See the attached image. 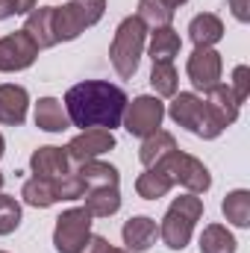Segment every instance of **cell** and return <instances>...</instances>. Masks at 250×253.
Wrapping results in <instances>:
<instances>
[{
  "label": "cell",
  "mask_w": 250,
  "mask_h": 253,
  "mask_svg": "<svg viewBox=\"0 0 250 253\" xmlns=\"http://www.w3.org/2000/svg\"><path fill=\"white\" fill-rule=\"evenodd\" d=\"M174 189V183H171V177L162 171V168H147L144 174H138V180H135V191H138V197H144V200H159V197H165L168 191Z\"/></svg>",
  "instance_id": "24"
},
{
  "label": "cell",
  "mask_w": 250,
  "mask_h": 253,
  "mask_svg": "<svg viewBox=\"0 0 250 253\" xmlns=\"http://www.w3.org/2000/svg\"><path fill=\"white\" fill-rule=\"evenodd\" d=\"M56 197H59V200H77V197H85V183L71 171V174H65L62 180H56Z\"/></svg>",
  "instance_id": "30"
},
{
  "label": "cell",
  "mask_w": 250,
  "mask_h": 253,
  "mask_svg": "<svg viewBox=\"0 0 250 253\" xmlns=\"http://www.w3.org/2000/svg\"><path fill=\"white\" fill-rule=\"evenodd\" d=\"M188 36L194 42V47H212L224 39V24L218 15L212 12H203V15H194L191 24H188Z\"/></svg>",
  "instance_id": "17"
},
{
  "label": "cell",
  "mask_w": 250,
  "mask_h": 253,
  "mask_svg": "<svg viewBox=\"0 0 250 253\" xmlns=\"http://www.w3.org/2000/svg\"><path fill=\"white\" fill-rule=\"evenodd\" d=\"M74 174L85 183V191L88 189H103V186H118V180H121L115 165H106V162H97V159L83 162Z\"/></svg>",
  "instance_id": "22"
},
{
  "label": "cell",
  "mask_w": 250,
  "mask_h": 253,
  "mask_svg": "<svg viewBox=\"0 0 250 253\" xmlns=\"http://www.w3.org/2000/svg\"><path fill=\"white\" fill-rule=\"evenodd\" d=\"M112 147H115V135H112L109 129H83L77 138L68 141L65 153H68L71 162L83 165V162H88V159H97V156L109 153Z\"/></svg>",
  "instance_id": "11"
},
{
  "label": "cell",
  "mask_w": 250,
  "mask_h": 253,
  "mask_svg": "<svg viewBox=\"0 0 250 253\" xmlns=\"http://www.w3.org/2000/svg\"><path fill=\"white\" fill-rule=\"evenodd\" d=\"M221 212H224V218H227L233 227L248 230L250 227V191L248 189L230 191V194L224 197V203H221Z\"/></svg>",
  "instance_id": "23"
},
{
  "label": "cell",
  "mask_w": 250,
  "mask_h": 253,
  "mask_svg": "<svg viewBox=\"0 0 250 253\" xmlns=\"http://www.w3.org/2000/svg\"><path fill=\"white\" fill-rule=\"evenodd\" d=\"M177 85H180V77H177L174 62H153L150 88L156 91V97H174L177 94Z\"/></svg>",
  "instance_id": "27"
},
{
  "label": "cell",
  "mask_w": 250,
  "mask_h": 253,
  "mask_svg": "<svg viewBox=\"0 0 250 253\" xmlns=\"http://www.w3.org/2000/svg\"><path fill=\"white\" fill-rule=\"evenodd\" d=\"M39 56V47L33 44V39L18 30V33H9L0 39V71H24L36 62Z\"/></svg>",
  "instance_id": "10"
},
{
  "label": "cell",
  "mask_w": 250,
  "mask_h": 253,
  "mask_svg": "<svg viewBox=\"0 0 250 253\" xmlns=\"http://www.w3.org/2000/svg\"><path fill=\"white\" fill-rule=\"evenodd\" d=\"M36 126L44 129V132H62V129L71 126L68 112L56 97H42L36 103Z\"/></svg>",
  "instance_id": "20"
},
{
  "label": "cell",
  "mask_w": 250,
  "mask_h": 253,
  "mask_svg": "<svg viewBox=\"0 0 250 253\" xmlns=\"http://www.w3.org/2000/svg\"><path fill=\"white\" fill-rule=\"evenodd\" d=\"M162 3H165V6H168L171 12H174V9H180V6H186L188 0H162Z\"/></svg>",
  "instance_id": "36"
},
{
  "label": "cell",
  "mask_w": 250,
  "mask_h": 253,
  "mask_svg": "<svg viewBox=\"0 0 250 253\" xmlns=\"http://www.w3.org/2000/svg\"><path fill=\"white\" fill-rule=\"evenodd\" d=\"M162 118H165L162 100H159V97H150V94H141V97H135L132 103H126L121 124L126 126L129 135L147 138L150 132H156V129L162 126Z\"/></svg>",
  "instance_id": "8"
},
{
  "label": "cell",
  "mask_w": 250,
  "mask_h": 253,
  "mask_svg": "<svg viewBox=\"0 0 250 253\" xmlns=\"http://www.w3.org/2000/svg\"><path fill=\"white\" fill-rule=\"evenodd\" d=\"M230 91H233V97H236L239 106L248 100V94H250V68L248 65H239V68L233 71V85H230Z\"/></svg>",
  "instance_id": "31"
},
{
  "label": "cell",
  "mask_w": 250,
  "mask_h": 253,
  "mask_svg": "<svg viewBox=\"0 0 250 253\" xmlns=\"http://www.w3.org/2000/svg\"><path fill=\"white\" fill-rule=\"evenodd\" d=\"M27 106H30V94L24 85H0V124L6 126H21L27 121Z\"/></svg>",
  "instance_id": "13"
},
{
  "label": "cell",
  "mask_w": 250,
  "mask_h": 253,
  "mask_svg": "<svg viewBox=\"0 0 250 253\" xmlns=\"http://www.w3.org/2000/svg\"><path fill=\"white\" fill-rule=\"evenodd\" d=\"M12 15H18V3L15 0H0V21L12 18Z\"/></svg>",
  "instance_id": "34"
},
{
  "label": "cell",
  "mask_w": 250,
  "mask_h": 253,
  "mask_svg": "<svg viewBox=\"0 0 250 253\" xmlns=\"http://www.w3.org/2000/svg\"><path fill=\"white\" fill-rule=\"evenodd\" d=\"M124 88L106 83V80H83L68 88L65 94V112L71 126L80 129H115L126 109Z\"/></svg>",
  "instance_id": "1"
},
{
  "label": "cell",
  "mask_w": 250,
  "mask_h": 253,
  "mask_svg": "<svg viewBox=\"0 0 250 253\" xmlns=\"http://www.w3.org/2000/svg\"><path fill=\"white\" fill-rule=\"evenodd\" d=\"M24 33L33 39V44L39 50H47L56 44V36H53V6H39L27 15L24 21Z\"/></svg>",
  "instance_id": "15"
},
{
  "label": "cell",
  "mask_w": 250,
  "mask_h": 253,
  "mask_svg": "<svg viewBox=\"0 0 250 253\" xmlns=\"http://www.w3.org/2000/svg\"><path fill=\"white\" fill-rule=\"evenodd\" d=\"M168 115L177 121L180 126H186L188 132H200V124H203V100L191 91H180L174 94V103L168 109Z\"/></svg>",
  "instance_id": "16"
},
{
  "label": "cell",
  "mask_w": 250,
  "mask_h": 253,
  "mask_svg": "<svg viewBox=\"0 0 250 253\" xmlns=\"http://www.w3.org/2000/svg\"><path fill=\"white\" fill-rule=\"evenodd\" d=\"M121 236H124V245H126V251L129 253H144V251H150V245L156 242L159 227H156L153 218H147V215H135V218H129V221L124 224Z\"/></svg>",
  "instance_id": "14"
},
{
  "label": "cell",
  "mask_w": 250,
  "mask_h": 253,
  "mask_svg": "<svg viewBox=\"0 0 250 253\" xmlns=\"http://www.w3.org/2000/svg\"><path fill=\"white\" fill-rule=\"evenodd\" d=\"M200 215H203V200L197 194L177 197L168 206V212H165V218L159 224V239L171 251H183L191 242V233H194V224L200 221Z\"/></svg>",
  "instance_id": "2"
},
{
  "label": "cell",
  "mask_w": 250,
  "mask_h": 253,
  "mask_svg": "<svg viewBox=\"0 0 250 253\" xmlns=\"http://www.w3.org/2000/svg\"><path fill=\"white\" fill-rule=\"evenodd\" d=\"M21 197H24V203L36 206V209H47V206H53V203L59 200V197H56V183H50V180H39V177H33V180L24 183Z\"/></svg>",
  "instance_id": "25"
},
{
  "label": "cell",
  "mask_w": 250,
  "mask_h": 253,
  "mask_svg": "<svg viewBox=\"0 0 250 253\" xmlns=\"http://www.w3.org/2000/svg\"><path fill=\"white\" fill-rule=\"evenodd\" d=\"M183 42H180V33L174 27H156L150 33V59L153 62H174V56L180 53Z\"/></svg>",
  "instance_id": "19"
},
{
  "label": "cell",
  "mask_w": 250,
  "mask_h": 253,
  "mask_svg": "<svg viewBox=\"0 0 250 253\" xmlns=\"http://www.w3.org/2000/svg\"><path fill=\"white\" fill-rule=\"evenodd\" d=\"M239 118V103L230 91V85H215L206 100H203V124H200V138H218L230 124Z\"/></svg>",
  "instance_id": "6"
},
{
  "label": "cell",
  "mask_w": 250,
  "mask_h": 253,
  "mask_svg": "<svg viewBox=\"0 0 250 253\" xmlns=\"http://www.w3.org/2000/svg\"><path fill=\"white\" fill-rule=\"evenodd\" d=\"M230 9H233V15H236L242 24L250 21V0H230Z\"/></svg>",
  "instance_id": "33"
},
{
  "label": "cell",
  "mask_w": 250,
  "mask_h": 253,
  "mask_svg": "<svg viewBox=\"0 0 250 253\" xmlns=\"http://www.w3.org/2000/svg\"><path fill=\"white\" fill-rule=\"evenodd\" d=\"M18 3V15H30L36 9V0H15Z\"/></svg>",
  "instance_id": "35"
},
{
  "label": "cell",
  "mask_w": 250,
  "mask_h": 253,
  "mask_svg": "<svg viewBox=\"0 0 250 253\" xmlns=\"http://www.w3.org/2000/svg\"><path fill=\"white\" fill-rule=\"evenodd\" d=\"M85 209L91 218H112L121 209V191L118 186H103V189L85 191Z\"/></svg>",
  "instance_id": "18"
},
{
  "label": "cell",
  "mask_w": 250,
  "mask_h": 253,
  "mask_svg": "<svg viewBox=\"0 0 250 253\" xmlns=\"http://www.w3.org/2000/svg\"><path fill=\"white\" fill-rule=\"evenodd\" d=\"M135 18L144 24V27H171V21H174V12L162 3V0H138V12H135Z\"/></svg>",
  "instance_id": "28"
},
{
  "label": "cell",
  "mask_w": 250,
  "mask_h": 253,
  "mask_svg": "<svg viewBox=\"0 0 250 253\" xmlns=\"http://www.w3.org/2000/svg\"><path fill=\"white\" fill-rule=\"evenodd\" d=\"M0 189H3V174H0Z\"/></svg>",
  "instance_id": "39"
},
{
  "label": "cell",
  "mask_w": 250,
  "mask_h": 253,
  "mask_svg": "<svg viewBox=\"0 0 250 253\" xmlns=\"http://www.w3.org/2000/svg\"><path fill=\"white\" fill-rule=\"evenodd\" d=\"M0 253H6V251H0Z\"/></svg>",
  "instance_id": "40"
},
{
  "label": "cell",
  "mask_w": 250,
  "mask_h": 253,
  "mask_svg": "<svg viewBox=\"0 0 250 253\" xmlns=\"http://www.w3.org/2000/svg\"><path fill=\"white\" fill-rule=\"evenodd\" d=\"M21 224V203L9 194H0V236L15 233Z\"/></svg>",
  "instance_id": "29"
},
{
  "label": "cell",
  "mask_w": 250,
  "mask_h": 253,
  "mask_svg": "<svg viewBox=\"0 0 250 253\" xmlns=\"http://www.w3.org/2000/svg\"><path fill=\"white\" fill-rule=\"evenodd\" d=\"M6 153V141H3V135H0V156Z\"/></svg>",
  "instance_id": "37"
},
{
  "label": "cell",
  "mask_w": 250,
  "mask_h": 253,
  "mask_svg": "<svg viewBox=\"0 0 250 253\" xmlns=\"http://www.w3.org/2000/svg\"><path fill=\"white\" fill-rule=\"evenodd\" d=\"M156 168H162V171L171 177L174 186L180 183L183 189H188V194H203V191L212 186L209 168H206L197 156L183 153V150H171L162 162H156Z\"/></svg>",
  "instance_id": "5"
},
{
  "label": "cell",
  "mask_w": 250,
  "mask_h": 253,
  "mask_svg": "<svg viewBox=\"0 0 250 253\" xmlns=\"http://www.w3.org/2000/svg\"><path fill=\"white\" fill-rule=\"evenodd\" d=\"M109 253H129V251H121V248H109Z\"/></svg>",
  "instance_id": "38"
},
{
  "label": "cell",
  "mask_w": 250,
  "mask_h": 253,
  "mask_svg": "<svg viewBox=\"0 0 250 253\" xmlns=\"http://www.w3.org/2000/svg\"><path fill=\"white\" fill-rule=\"evenodd\" d=\"M109 248H112V245H109L103 236H88V242L83 245L80 253H109Z\"/></svg>",
  "instance_id": "32"
},
{
  "label": "cell",
  "mask_w": 250,
  "mask_h": 253,
  "mask_svg": "<svg viewBox=\"0 0 250 253\" xmlns=\"http://www.w3.org/2000/svg\"><path fill=\"white\" fill-rule=\"evenodd\" d=\"M171 150H177V138H174L171 132H165V129H156V132H150V135L144 138V144H141V150H138V159H141L144 168H153V165L162 162Z\"/></svg>",
  "instance_id": "21"
},
{
  "label": "cell",
  "mask_w": 250,
  "mask_h": 253,
  "mask_svg": "<svg viewBox=\"0 0 250 253\" xmlns=\"http://www.w3.org/2000/svg\"><path fill=\"white\" fill-rule=\"evenodd\" d=\"M91 236V215L85 206L77 209H65L56 218V230H53V248L56 253H80L83 245Z\"/></svg>",
  "instance_id": "7"
},
{
  "label": "cell",
  "mask_w": 250,
  "mask_h": 253,
  "mask_svg": "<svg viewBox=\"0 0 250 253\" xmlns=\"http://www.w3.org/2000/svg\"><path fill=\"white\" fill-rule=\"evenodd\" d=\"M200 253H236V239L227 227L209 224L200 233Z\"/></svg>",
  "instance_id": "26"
},
{
  "label": "cell",
  "mask_w": 250,
  "mask_h": 253,
  "mask_svg": "<svg viewBox=\"0 0 250 253\" xmlns=\"http://www.w3.org/2000/svg\"><path fill=\"white\" fill-rule=\"evenodd\" d=\"M144 42H147V27L138 21V18H124L115 30V39L109 44V59L115 65L118 77L121 80H129L135 71H138V62H141V53H144Z\"/></svg>",
  "instance_id": "3"
},
{
  "label": "cell",
  "mask_w": 250,
  "mask_h": 253,
  "mask_svg": "<svg viewBox=\"0 0 250 253\" xmlns=\"http://www.w3.org/2000/svg\"><path fill=\"white\" fill-rule=\"evenodd\" d=\"M30 168H33V177L39 180H62L65 174H71V159L62 147H39L33 156H30Z\"/></svg>",
  "instance_id": "12"
},
{
  "label": "cell",
  "mask_w": 250,
  "mask_h": 253,
  "mask_svg": "<svg viewBox=\"0 0 250 253\" xmlns=\"http://www.w3.org/2000/svg\"><path fill=\"white\" fill-rule=\"evenodd\" d=\"M221 53L215 50V47H194V53L188 56V80H191V85L197 88V91H203V94H209L215 85H221Z\"/></svg>",
  "instance_id": "9"
},
{
  "label": "cell",
  "mask_w": 250,
  "mask_h": 253,
  "mask_svg": "<svg viewBox=\"0 0 250 253\" xmlns=\"http://www.w3.org/2000/svg\"><path fill=\"white\" fill-rule=\"evenodd\" d=\"M106 12V0H71L62 9L53 6V36L59 42H74L80 33L94 27Z\"/></svg>",
  "instance_id": "4"
}]
</instances>
